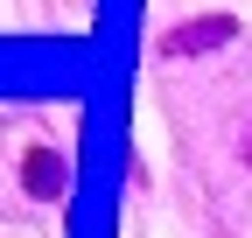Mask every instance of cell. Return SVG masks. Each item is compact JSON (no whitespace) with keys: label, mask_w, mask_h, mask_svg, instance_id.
Wrapping results in <instances>:
<instances>
[{"label":"cell","mask_w":252,"mask_h":238,"mask_svg":"<svg viewBox=\"0 0 252 238\" xmlns=\"http://www.w3.org/2000/svg\"><path fill=\"white\" fill-rule=\"evenodd\" d=\"M231 42V21L224 14H196L189 28H168L161 35V56H203V49H224Z\"/></svg>","instance_id":"1"},{"label":"cell","mask_w":252,"mask_h":238,"mask_svg":"<svg viewBox=\"0 0 252 238\" xmlns=\"http://www.w3.org/2000/svg\"><path fill=\"white\" fill-rule=\"evenodd\" d=\"M21 182H28V196L56 203V196H63V182H70V161H63V154H49V147H28V161H21Z\"/></svg>","instance_id":"2"},{"label":"cell","mask_w":252,"mask_h":238,"mask_svg":"<svg viewBox=\"0 0 252 238\" xmlns=\"http://www.w3.org/2000/svg\"><path fill=\"white\" fill-rule=\"evenodd\" d=\"M245 154H252V140H245Z\"/></svg>","instance_id":"3"}]
</instances>
